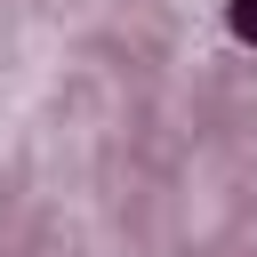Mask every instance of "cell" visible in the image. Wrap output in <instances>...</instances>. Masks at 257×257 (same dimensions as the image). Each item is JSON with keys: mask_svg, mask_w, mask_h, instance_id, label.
Listing matches in <instances>:
<instances>
[{"mask_svg": "<svg viewBox=\"0 0 257 257\" xmlns=\"http://www.w3.org/2000/svg\"><path fill=\"white\" fill-rule=\"evenodd\" d=\"M233 32H241V40L257 48V0H233Z\"/></svg>", "mask_w": 257, "mask_h": 257, "instance_id": "1", "label": "cell"}]
</instances>
